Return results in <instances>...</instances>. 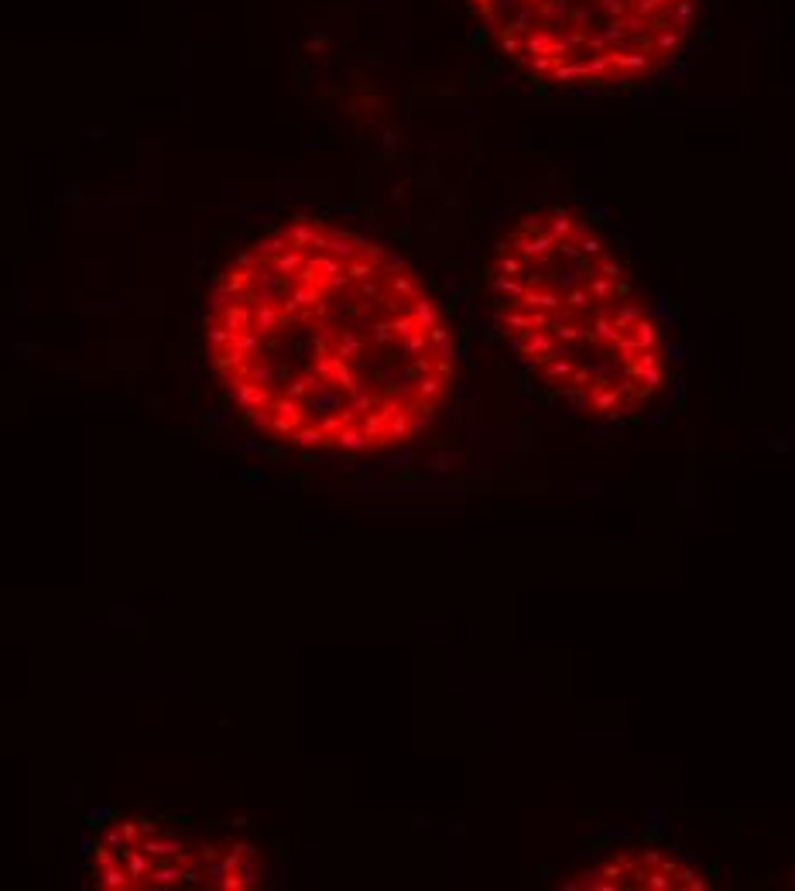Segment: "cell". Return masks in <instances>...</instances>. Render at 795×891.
<instances>
[{
    "label": "cell",
    "instance_id": "1",
    "mask_svg": "<svg viewBox=\"0 0 795 891\" xmlns=\"http://www.w3.org/2000/svg\"><path fill=\"white\" fill-rule=\"evenodd\" d=\"M210 364L240 415L315 453H384L443 411L453 336L394 251L295 216L223 268L206 309Z\"/></svg>",
    "mask_w": 795,
    "mask_h": 891
},
{
    "label": "cell",
    "instance_id": "4",
    "mask_svg": "<svg viewBox=\"0 0 795 891\" xmlns=\"http://www.w3.org/2000/svg\"><path fill=\"white\" fill-rule=\"evenodd\" d=\"M90 871L103 888H254L264 860L251 843L199 836L144 816L107 823L93 840Z\"/></svg>",
    "mask_w": 795,
    "mask_h": 891
},
{
    "label": "cell",
    "instance_id": "3",
    "mask_svg": "<svg viewBox=\"0 0 795 891\" xmlns=\"http://www.w3.org/2000/svg\"><path fill=\"white\" fill-rule=\"evenodd\" d=\"M466 7L518 72L586 93L659 76L699 21V0H466Z\"/></svg>",
    "mask_w": 795,
    "mask_h": 891
},
{
    "label": "cell",
    "instance_id": "2",
    "mask_svg": "<svg viewBox=\"0 0 795 891\" xmlns=\"http://www.w3.org/2000/svg\"><path fill=\"white\" fill-rule=\"evenodd\" d=\"M494 323L556 401L597 422H631L665 381V336L621 254L569 206H539L490 261Z\"/></svg>",
    "mask_w": 795,
    "mask_h": 891
},
{
    "label": "cell",
    "instance_id": "5",
    "mask_svg": "<svg viewBox=\"0 0 795 891\" xmlns=\"http://www.w3.org/2000/svg\"><path fill=\"white\" fill-rule=\"evenodd\" d=\"M583 891H703L710 888L706 874L669 850L655 847H624L600 857L566 881Z\"/></svg>",
    "mask_w": 795,
    "mask_h": 891
}]
</instances>
